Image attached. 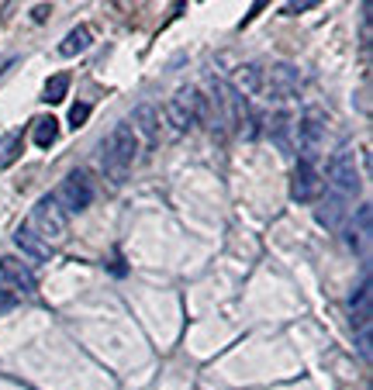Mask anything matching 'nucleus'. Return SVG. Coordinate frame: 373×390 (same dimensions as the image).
I'll use <instances>...</instances> for the list:
<instances>
[{
	"label": "nucleus",
	"instance_id": "18",
	"mask_svg": "<svg viewBox=\"0 0 373 390\" xmlns=\"http://www.w3.org/2000/svg\"><path fill=\"white\" fill-rule=\"evenodd\" d=\"M66 94H70V76H66V73H56V76L45 83V94H42V100H45V104H63V100H66Z\"/></svg>",
	"mask_w": 373,
	"mask_h": 390
},
{
	"label": "nucleus",
	"instance_id": "10",
	"mask_svg": "<svg viewBox=\"0 0 373 390\" xmlns=\"http://www.w3.org/2000/svg\"><path fill=\"white\" fill-rule=\"evenodd\" d=\"M232 87H235V97H242V100L263 94V70H260L256 63L239 66V70L232 73Z\"/></svg>",
	"mask_w": 373,
	"mask_h": 390
},
{
	"label": "nucleus",
	"instance_id": "1",
	"mask_svg": "<svg viewBox=\"0 0 373 390\" xmlns=\"http://www.w3.org/2000/svg\"><path fill=\"white\" fill-rule=\"evenodd\" d=\"M135 149H138V135L132 131L128 121H118L104 142V173L111 177V184H125L135 163Z\"/></svg>",
	"mask_w": 373,
	"mask_h": 390
},
{
	"label": "nucleus",
	"instance_id": "19",
	"mask_svg": "<svg viewBox=\"0 0 373 390\" xmlns=\"http://www.w3.org/2000/svg\"><path fill=\"white\" fill-rule=\"evenodd\" d=\"M87 117H90V104H84V100H80V104H73V107H70V124H73V128H84V124H87Z\"/></svg>",
	"mask_w": 373,
	"mask_h": 390
},
{
	"label": "nucleus",
	"instance_id": "14",
	"mask_svg": "<svg viewBox=\"0 0 373 390\" xmlns=\"http://www.w3.org/2000/svg\"><path fill=\"white\" fill-rule=\"evenodd\" d=\"M56 138H59V121L49 117V114L35 117V124H31V142H35L38 149H52Z\"/></svg>",
	"mask_w": 373,
	"mask_h": 390
},
{
	"label": "nucleus",
	"instance_id": "16",
	"mask_svg": "<svg viewBox=\"0 0 373 390\" xmlns=\"http://www.w3.org/2000/svg\"><path fill=\"white\" fill-rule=\"evenodd\" d=\"M353 325L360 328V335H370V284H363L353 297Z\"/></svg>",
	"mask_w": 373,
	"mask_h": 390
},
{
	"label": "nucleus",
	"instance_id": "15",
	"mask_svg": "<svg viewBox=\"0 0 373 390\" xmlns=\"http://www.w3.org/2000/svg\"><path fill=\"white\" fill-rule=\"evenodd\" d=\"M346 214H349V204H346L342 197H335V194L318 207V221H322V225H328V228H342Z\"/></svg>",
	"mask_w": 373,
	"mask_h": 390
},
{
	"label": "nucleus",
	"instance_id": "6",
	"mask_svg": "<svg viewBox=\"0 0 373 390\" xmlns=\"http://www.w3.org/2000/svg\"><path fill=\"white\" fill-rule=\"evenodd\" d=\"M90 200H93V184L87 173H70L59 184V190H56V204L63 211H87Z\"/></svg>",
	"mask_w": 373,
	"mask_h": 390
},
{
	"label": "nucleus",
	"instance_id": "11",
	"mask_svg": "<svg viewBox=\"0 0 373 390\" xmlns=\"http://www.w3.org/2000/svg\"><path fill=\"white\" fill-rule=\"evenodd\" d=\"M132 117H135L132 131L142 135L145 145H156V138H159V111H156V104H138Z\"/></svg>",
	"mask_w": 373,
	"mask_h": 390
},
{
	"label": "nucleus",
	"instance_id": "22",
	"mask_svg": "<svg viewBox=\"0 0 373 390\" xmlns=\"http://www.w3.org/2000/svg\"><path fill=\"white\" fill-rule=\"evenodd\" d=\"M49 10H52L49 3H38V7L31 10V17H35V21H45V17H49Z\"/></svg>",
	"mask_w": 373,
	"mask_h": 390
},
{
	"label": "nucleus",
	"instance_id": "17",
	"mask_svg": "<svg viewBox=\"0 0 373 390\" xmlns=\"http://www.w3.org/2000/svg\"><path fill=\"white\" fill-rule=\"evenodd\" d=\"M21 152H24V131L3 135V138H0V170L14 166V163L21 159Z\"/></svg>",
	"mask_w": 373,
	"mask_h": 390
},
{
	"label": "nucleus",
	"instance_id": "5",
	"mask_svg": "<svg viewBox=\"0 0 373 390\" xmlns=\"http://www.w3.org/2000/svg\"><path fill=\"white\" fill-rule=\"evenodd\" d=\"M322 194H325V177L315 170L311 159H301L297 170H294V177H290V197L297 204H315Z\"/></svg>",
	"mask_w": 373,
	"mask_h": 390
},
{
	"label": "nucleus",
	"instance_id": "9",
	"mask_svg": "<svg viewBox=\"0 0 373 390\" xmlns=\"http://www.w3.org/2000/svg\"><path fill=\"white\" fill-rule=\"evenodd\" d=\"M297 70L294 66H287V63H277L270 73H263V90L270 87V97H287V94H294L297 90Z\"/></svg>",
	"mask_w": 373,
	"mask_h": 390
},
{
	"label": "nucleus",
	"instance_id": "7",
	"mask_svg": "<svg viewBox=\"0 0 373 390\" xmlns=\"http://www.w3.org/2000/svg\"><path fill=\"white\" fill-rule=\"evenodd\" d=\"M325 121H328V117H325V111H318V107H311V111L301 114V121H297V138H301V149H304L308 156H315V152L325 145V131H328Z\"/></svg>",
	"mask_w": 373,
	"mask_h": 390
},
{
	"label": "nucleus",
	"instance_id": "8",
	"mask_svg": "<svg viewBox=\"0 0 373 390\" xmlns=\"http://www.w3.org/2000/svg\"><path fill=\"white\" fill-rule=\"evenodd\" d=\"M0 280L7 287H14L17 293H35L38 284H35V273L17 259V256H0Z\"/></svg>",
	"mask_w": 373,
	"mask_h": 390
},
{
	"label": "nucleus",
	"instance_id": "12",
	"mask_svg": "<svg viewBox=\"0 0 373 390\" xmlns=\"http://www.w3.org/2000/svg\"><path fill=\"white\" fill-rule=\"evenodd\" d=\"M14 242H17V249H24V256H31V259H52V245H49L45 238H38L28 225H21V228L14 231Z\"/></svg>",
	"mask_w": 373,
	"mask_h": 390
},
{
	"label": "nucleus",
	"instance_id": "21",
	"mask_svg": "<svg viewBox=\"0 0 373 390\" xmlns=\"http://www.w3.org/2000/svg\"><path fill=\"white\" fill-rule=\"evenodd\" d=\"M311 7H318V3H315V0H301V3H287L283 14H304V10H311Z\"/></svg>",
	"mask_w": 373,
	"mask_h": 390
},
{
	"label": "nucleus",
	"instance_id": "13",
	"mask_svg": "<svg viewBox=\"0 0 373 390\" xmlns=\"http://www.w3.org/2000/svg\"><path fill=\"white\" fill-rule=\"evenodd\" d=\"M90 49V28L87 24H77L63 42H59V56H66V59H73V56H80V52H87Z\"/></svg>",
	"mask_w": 373,
	"mask_h": 390
},
{
	"label": "nucleus",
	"instance_id": "4",
	"mask_svg": "<svg viewBox=\"0 0 373 390\" xmlns=\"http://www.w3.org/2000/svg\"><path fill=\"white\" fill-rule=\"evenodd\" d=\"M328 187H332V194L342 197V200H349V197H356L360 190V170H356V156L353 152H335L332 159H328Z\"/></svg>",
	"mask_w": 373,
	"mask_h": 390
},
{
	"label": "nucleus",
	"instance_id": "3",
	"mask_svg": "<svg viewBox=\"0 0 373 390\" xmlns=\"http://www.w3.org/2000/svg\"><path fill=\"white\" fill-rule=\"evenodd\" d=\"M200 114H204V94H197V90H177L173 97L166 100V121H170V128L177 131V135H184L190 131L197 121H200Z\"/></svg>",
	"mask_w": 373,
	"mask_h": 390
},
{
	"label": "nucleus",
	"instance_id": "2",
	"mask_svg": "<svg viewBox=\"0 0 373 390\" xmlns=\"http://www.w3.org/2000/svg\"><path fill=\"white\" fill-rule=\"evenodd\" d=\"M28 228L52 245V242H59L66 235V211L56 204V197H42L28 214Z\"/></svg>",
	"mask_w": 373,
	"mask_h": 390
},
{
	"label": "nucleus",
	"instance_id": "20",
	"mask_svg": "<svg viewBox=\"0 0 373 390\" xmlns=\"http://www.w3.org/2000/svg\"><path fill=\"white\" fill-rule=\"evenodd\" d=\"M14 304H17V293H10L3 284H0V314H3V311H10Z\"/></svg>",
	"mask_w": 373,
	"mask_h": 390
}]
</instances>
